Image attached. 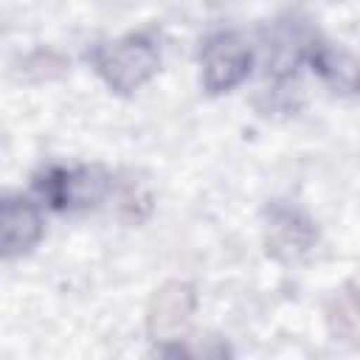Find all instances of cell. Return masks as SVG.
Wrapping results in <instances>:
<instances>
[{
  "label": "cell",
  "instance_id": "obj_1",
  "mask_svg": "<svg viewBox=\"0 0 360 360\" xmlns=\"http://www.w3.org/2000/svg\"><path fill=\"white\" fill-rule=\"evenodd\" d=\"M158 62H160L158 48L146 37H124L101 48L96 56L98 73L118 93H129L141 87L146 79H152V73L158 70Z\"/></svg>",
  "mask_w": 360,
  "mask_h": 360
},
{
  "label": "cell",
  "instance_id": "obj_2",
  "mask_svg": "<svg viewBox=\"0 0 360 360\" xmlns=\"http://www.w3.org/2000/svg\"><path fill=\"white\" fill-rule=\"evenodd\" d=\"M250 51L236 34H217L202 45V84L211 93L236 87L250 70Z\"/></svg>",
  "mask_w": 360,
  "mask_h": 360
},
{
  "label": "cell",
  "instance_id": "obj_3",
  "mask_svg": "<svg viewBox=\"0 0 360 360\" xmlns=\"http://www.w3.org/2000/svg\"><path fill=\"white\" fill-rule=\"evenodd\" d=\"M191 312H194V290L183 281H169L152 295L146 309V326L155 338L166 340L188 323Z\"/></svg>",
  "mask_w": 360,
  "mask_h": 360
},
{
  "label": "cell",
  "instance_id": "obj_4",
  "mask_svg": "<svg viewBox=\"0 0 360 360\" xmlns=\"http://www.w3.org/2000/svg\"><path fill=\"white\" fill-rule=\"evenodd\" d=\"M315 245V228L307 217L290 208H273L267 222V250L281 262L301 259Z\"/></svg>",
  "mask_w": 360,
  "mask_h": 360
},
{
  "label": "cell",
  "instance_id": "obj_5",
  "mask_svg": "<svg viewBox=\"0 0 360 360\" xmlns=\"http://www.w3.org/2000/svg\"><path fill=\"white\" fill-rule=\"evenodd\" d=\"M42 191L59 208H84L96 205L107 191V177L98 169H76V172H51L42 183Z\"/></svg>",
  "mask_w": 360,
  "mask_h": 360
},
{
  "label": "cell",
  "instance_id": "obj_6",
  "mask_svg": "<svg viewBox=\"0 0 360 360\" xmlns=\"http://www.w3.org/2000/svg\"><path fill=\"white\" fill-rule=\"evenodd\" d=\"M0 225H3V253L6 256H20V253L31 250L37 245V239L42 236L39 211L25 200L8 197L3 202Z\"/></svg>",
  "mask_w": 360,
  "mask_h": 360
},
{
  "label": "cell",
  "instance_id": "obj_7",
  "mask_svg": "<svg viewBox=\"0 0 360 360\" xmlns=\"http://www.w3.org/2000/svg\"><path fill=\"white\" fill-rule=\"evenodd\" d=\"M312 68L335 90H340V93H360V62L352 59L349 53L335 51L329 45H318L312 51Z\"/></svg>",
  "mask_w": 360,
  "mask_h": 360
},
{
  "label": "cell",
  "instance_id": "obj_8",
  "mask_svg": "<svg viewBox=\"0 0 360 360\" xmlns=\"http://www.w3.org/2000/svg\"><path fill=\"white\" fill-rule=\"evenodd\" d=\"M335 304H338V315H332L338 318L335 329H340V335H357L360 332V295L340 292Z\"/></svg>",
  "mask_w": 360,
  "mask_h": 360
}]
</instances>
